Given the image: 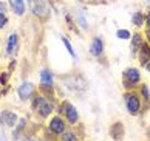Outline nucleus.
Listing matches in <instances>:
<instances>
[{"instance_id":"1a4fd4ad","label":"nucleus","mask_w":150,"mask_h":141,"mask_svg":"<svg viewBox=\"0 0 150 141\" xmlns=\"http://www.w3.org/2000/svg\"><path fill=\"white\" fill-rule=\"evenodd\" d=\"M26 126H28V120H26V118H20V120L17 121V124L13 127V135H11L13 140L17 141V140H20L22 137H23L25 130H26Z\"/></svg>"},{"instance_id":"a211bd4d","label":"nucleus","mask_w":150,"mask_h":141,"mask_svg":"<svg viewBox=\"0 0 150 141\" xmlns=\"http://www.w3.org/2000/svg\"><path fill=\"white\" fill-rule=\"evenodd\" d=\"M139 96L144 103H150V87L147 84H141L139 85Z\"/></svg>"},{"instance_id":"c756f323","label":"nucleus","mask_w":150,"mask_h":141,"mask_svg":"<svg viewBox=\"0 0 150 141\" xmlns=\"http://www.w3.org/2000/svg\"><path fill=\"white\" fill-rule=\"evenodd\" d=\"M22 141H36V140H33V138H30V137H28V138H26V137H25V138H23V140H22Z\"/></svg>"},{"instance_id":"39448f33","label":"nucleus","mask_w":150,"mask_h":141,"mask_svg":"<svg viewBox=\"0 0 150 141\" xmlns=\"http://www.w3.org/2000/svg\"><path fill=\"white\" fill-rule=\"evenodd\" d=\"M39 79H40V87L43 90H51L54 87V75L51 70L42 68L39 73Z\"/></svg>"},{"instance_id":"5701e85b","label":"nucleus","mask_w":150,"mask_h":141,"mask_svg":"<svg viewBox=\"0 0 150 141\" xmlns=\"http://www.w3.org/2000/svg\"><path fill=\"white\" fill-rule=\"evenodd\" d=\"M62 42H64V45H65L67 51H68V53L71 54V58H77V56H76V51L73 50V47H71V43H70V41H68V39L62 36Z\"/></svg>"},{"instance_id":"9d476101","label":"nucleus","mask_w":150,"mask_h":141,"mask_svg":"<svg viewBox=\"0 0 150 141\" xmlns=\"http://www.w3.org/2000/svg\"><path fill=\"white\" fill-rule=\"evenodd\" d=\"M19 50V36L16 33H11L6 42V54L8 56H14Z\"/></svg>"},{"instance_id":"f3484780","label":"nucleus","mask_w":150,"mask_h":141,"mask_svg":"<svg viewBox=\"0 0 150 141\" xmlns=\"http://www.w3.org/2000/svg\"><path fill=\"white\" fill-rule=\"evenodd\" d=\"M132 24L136 28H141L144 24H146V17H144V14L141 13V11H138V13H135L132 16Z\"/></svg>"},{"instance_id":"c85d7f7f","label":"nucleus","mask_w":150,"mask_h":141,"mask_svg":"<svg viewBox=\"0 0 150 141\" xmlns=\"http://www.w3.org/2000/svg\"><path fill=\"white\" fill-rule=\"evenodd\" d=\"M146 34H147V41H149V45H150V31L147 30V33H146Z\"/></svg>"},{"instance_id":"aec40b11","label":"nucleus","mask_w":150,"mask_h":141,"mask_svg":"<svg viewBox=\"0 0 150 141\" xmlns=\"http://www.w3.org/2000/svg\"><path fill=\"white\" fill-rule=\"evenodd\" d=\"M60 141H77V135L73 130H65L60 135Z\"/></svg>"},{"instance_id":"cd10ccee","label":"nucleus","mask_w":150,"mask_h":141,"mask_svg":"<svg viewBox=\"0 0 150 141\" xmlns=\"http://www.w3.org/2000/svg\"><path fill=\"white\" fill-rule=\"evenodd\" d=\"M146 70H147V73H149V75H150V62H149V64L146 65Z\"/></svg>"},{"instance_id":"20e7f679","label":"nucleus","mask_w":150,"mask_h":141,"mask_svg":"<svg viewBox=\"0 0 150 141\" xmlns=\"http://www.w3.org/2000/svg\"><path fill=\"white\" fill-rule=\"evenodd\" d=\"M48 129H50V132L54 133V135H62L65 130H67V122L64 121V118L60 116V115H56V116H53L51 120L48 121Z\"/></svg>"},{"instance_id":"f8f14e48","label":"nucleus","mask_w":150,"mask_h":141,"mask_svg":"<svg viewBox=\"0 0 150 141\" xmlns=\"http://www.w3.org/2000/svg\"><path fill=\"white\" fill-rule=\"evenodd\" d=\"M31 5V11L36 17H43L47 14V6L43 3V0H31L30 2Z\"/></svg>"},{"instance_id":"2eb2a0df","label":"nucleus","mask_w":150,"mask_h":141,"mask_svg":"<svg viewBox=\"0 0 150 141\" xmlns=\"http://www.w3.org/2000/svg\"><path fill=\"white\" fill-rule=\"evenodd\" d=\"M11 9H13L14 14L17 16H23L25 14V2L23 0H9Z\"/></svg>"},{"instance_id":"ddd939ff","label":"nucleus","mask_w":150,"mask_h":141,"mask_svg":"<svg viewBox=\"0 0 150 141\" xmlns=\"http://www.w3.org/2000/svg\"><path fill=\"white\" fill-rule=\"evenodd\" d=\"M138 59H139V64L144 67L150 62V45L147 42H144L141 45L139 51H138Z\"/></svg>"},{"instance_id":"412c9836","label":"nucleus","mask_w":150,"mask_h":141,"mask_svg":"<svg viewBox=\"0 0 150 141\" xmlns=\"http://www.w3.org/2000/svg\"><path fill=\"white\" fill-rule=\"evenodd\" d=\"M116 37L121 39V41H129V39L132 37V33L127 30V28H121V30L116 31Z\"/></svg>"},{"instance_id":"a878e982","label":"nucleus","mask_w":150,"mask_h":141,"mask_svg":"<svg viewBox=\"0 0 150 141\" xmlns=\"http://www.w3.org/2000/svg\"><path fill=\"white\" fill-rule=\"evenodd\" d=\"M146 25H147V30L150 31V8H149V13L146 16Z\"/></svg>"},{"instance_id":"7ed1b4c3","label":"nucleus","mask_w":150,"mask_h":141,"mask_svg":"<svg viewBox=\"0 0 150 141\" xmlns=\"http://www.w3.org/2000/svg\"><path fill=\"white\" fill-rule=\"evenodd\" d=\"M60 112L64 113L65 121H68L70 124H77V121H79V113H77V109L71 103L64 101L60 104Z\"/></svg>"},{"instance_id":"dca6fc26","label":"nucleus","mask_w":150,"mask_h":141,"mask_svg":"<svg viewBox=\"0 0 150 141\" xmlns=\"http://www.w3.org/2000/svg\"><path fill=\"white\" fill-rule=\"evenodd\" d=\"M110 135H112L113 140H121L122 135H124V126L121 122H116L110 127Z\"/></svg>"},{"instance_id":"b1692460","label":"nucleus","mask_w":150,"mask_h":141,"mask_svg":"<svg viewBox=\"0 0 150 141\" xmlns=\"http://www.w3.org/2000/svg\"><path fill=\"white\" fill-rule=\"evenodd\" d=\"M8 25V16L5 13H0V30H3Z\"/></svg>"},{"instance_id":"72a5a7b5","label":"nucleus","mask_w":150,"mask_h":141,"mask_svg":"<svg viewBox=\"0 0 150 141\" xmlns=\"http://www.w3.org/2000/svg\"><path fill=\"white\" fill-rule=\"evenodd\" d=\"M28 2H31V0H28Z\"/></svg>"},{"instance_id":"bb28decb","label":"nucleus","mask_w":150,"mask_h":141,"mask_svg":"<svg viewBox=\"0 0 150 141\" xmlns=\"http://www.w3.org/2000/svg\"><path fill=\"white\" fill-rule=\"evenodd\" d=\"M0 13H5V3L0 2Z\"/></svg>"},{"instance_id":"2f4dec72","label":"nucleus","mask_w":150,"mask_h":141,"mask_svg":"<svg viewBox=\"0 0 150 141\" xmlns=\"http://www.w3.org/2000/svg\"><path fill=\"white\" fill-rule=\"evenodd\" d=\"M0 141H6V138H5L3 135H0Z\"/></svg>"},{"instance_id":"4468645a","label":"nucleus","mask_w":150,"mask_h":141,"mask_svg":"<svg viewBox=\"0 0 150 141\" xmlns=\"http://www.w3.org/2000/svg\"><path fill=\"white\" fill-rule=\"evenodd\" d=\"M130 41H132V43H130L132 53H138V51H139V48H141V45L144 43L142 34H141V33H135V34H132Z\"/></svg>"},{"instance_id":"423d86ee","label":"nucleus","mask_w":150,"mask_h":141,"mask_svg":"<svg viewBox=\"0 0 150 141\" xmlns=\"http://www.w3.org/2000/svg\"><path fill=\"white\" fill-rule=\"evenodd\" d=\"M19 121V116L11 110H2L0 112V126L5 127H14Z\"/></svg>"},{"instance_id":"0eeeda50","label":"nucleus","mask_w":150,"mask_h":141,"mask_svg":"<svg viewBox=\"0 0 150 141\" xmlns=\"http://www.w3.org/2000/svg\"><path fill=\"white\" fill-rule=\"evenodd\" d=\"M17 95L20 96L22 101H28L33 98V95H34V84L30 82V81H25L22 82L19 88H17Z\"/></svg>"},{"instance_id":"f257e3e1","label":"nucleus","mask_w":150,"mask_h":141,"mask_svg":"<svg viewBox=\"0 0 150 141\" xmlns=\"http://www.w3.org/2000/svg\"><path fill=\"white\" fill-rule=\"evenodd\" d=\"M124 103H125V109L132 116H136L141 113L142 110V99L139 96V93L136 90H127L124 93Z\"/></svg>"},{"instance_id":"f03ea898","label":"nucleus","mask_w":150,"mask_h":141,"mask_svg":"<svg viewBox=\"0 0 150 141\" xmlns=\"http://www.w3.org/2000/svg\"><path fill=\"white\" fill-rule=\"evenodd\" d=\"M141 84V71L136 67H129L122 71V85L127 90H135Z\"/></svg>"},{"instance_id":"393cba45","label":"nucleus","mask_w":150,"mask_h":141,"mask_svg":"<svg viewBox=\"0 0 150 141\" xmlns=\"http://www.w3.org/2000/svg\"><path fill=\"white\" fill-rule=\"evenodd\" d=\"M6 81H8V73H2L0 75V85H5Z\"/></svg>"},{"instance_id":"f704fd0d","label":"nucleus","mask_w":150,"mask_h":141,"mask_svg":"<svg viewBox=\"0 0 150 141\" xmlns=\"http://www.w3.org/2000/svg\"><path fill=\"white\" fill-rule=\"evenodd\" d=\"M149 2H150V0H149Z\"/></svg>"},{"instance_id":"6ab92c4d","label":"nucleus","mask_w":150,"mask_h":141,"mask_svg":"<svg viewBox=\"0 0 150 141\" xmlns=\"http://www.w3.org/2000/svg\"><path fill=\"white\" fill-rule=\"evenodd\" d=\"M76 22H77V25H79L84 31L88 30V24H87V19H85L84 13H77L76 14Z\"/></svg>"},{"instance_id":"4be33fe9","label":"nucleus","mask_w":150,"mask_h":141,"mask_svg":"<svg viewBox=\"0 0 150 141\" xmlns=\"http://www.w3.org/2000/svg\"><path fill=\"white\" fill-rule=\"evenodd\" d=\"M47 98L45 96H33V103H31V107H33V110H37L39 107H40L42 104H43V101H45Z\"/></svg>"},{"instance_id":"6e6552de","label":"nucleus","mask_w":150,"mask_h":141,"mask_svg":"<svg viewBox=\"0 0 150 141\" xmlns=\"http://www.w3.org/2000/svg\"><path fill=\"white\" fill-rule=\"evenodd\" d=\"M90 54L94 56V58H101L104 54V39L102 37H93V41L90 43Z\"/></svg>"},{"instance_id":"473e14b6","label":"nucleus","mask_w":150,"mask_h":141,"mask_svg":"<svg viewBox=\"0 0 150 141\" xmlns=\"http://www.w3.org/2000/svg\"><path fill=\"white\" fill-rule=\"evenodd\" d=\"M48 2H51V0H48Z\"/></svg>"},{"instance_id":"7c9ffc66","label":"nucleus","mask_w":150,"mask_h":141,"mask_svg":"<svg viewBox=\"0 0 150 141\" xmlns=\"http://www.w3.org/2000/svg\"><path fill=\"white\" fill-rule=\"evenodd\" d=\"M77 2H81V3H87V2H91V0H77Z\"/></svg>"},{"instance_id":"9b49d317","label":"nucleus","mask_w":150,"mask_h":141,"mask_svg":"<svg viewBox=\"0 0 150 141\" xmlns=\"http://www.w3.org/2000/svg\"><path fill=\"white\" fill-rule=\"evenodd\" d=\"M36 112H37V116H39V118L45 120V118H48V116L54 112V105H53L51 101L45 99V101H43V104H42L40 107H39V109H37Z\"/></svg>"}]
</instances>
